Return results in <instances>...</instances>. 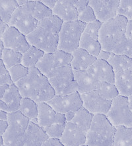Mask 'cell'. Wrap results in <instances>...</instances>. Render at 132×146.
Instances as JSON below:
<instances>
[{
	"label": "cell",
	"instance_id": "obj_1",
	"mask_svg": "<svg viewBox=\"0 0 132 146\" xmlns=\"http://www.w3.org/2000/svg\"><path fill=\"white\" fill-rule=\"evenodd\" d=\"M15 86L21 97L31 99L36 104L47 103L56 95L47 77L36 67L29 68L28 74Z\"/></svg>",
	"mask_w": 132,
	"mask_h": 146
},
{
	"label": "cell",
	"instance_id": "obj_2",
	"mask_svg": "<svg viewBox=\"0 0 132 146\" xmlns=\"http://www.w3.org/2000/svg\"><path fill=\"white\" fill-rule=\"evenodd\" d=\"M116 127L104 115H94L86 137L88 146H113Z\"/></svg>",
	"mask_w": 132,
	"mask_h": 146
},
{
	"label": "cell",
	"instance_id": "obj_3",
	"mask_svg": "<svg viewBox=\"0 0 132 146\" xmlns=\"http://www.w3.org/2000/svg\"><path fill=\"white\" fill-rule=\"evenodd\" d=\"M128 20L117 15L107 22L103 23L99 31L98 42L103 50L112 52L114 48L125 37Z\"/></svg>",
	"mask_w": 132,
	"mask_h": 146
},
{
	"label": "cell",
	"instance_id": "obj_4",
	"mask_svg": "<svg viewBox=\"0 0 132 146\" xmlns=\"http://www.w3.org/2000/svg\"><path fill=\"white\" fill-rule=\"evenodd\" d=\"M7 130L2 136L3 145L5 146H23L25 133L30 120L19 111L8 113Z\"/></svg>",
	"mask_w": 132,
	"mask_h": 146
},
{
	"label": "cell",
	"instance_id": "obj_5",
	"mask_svg": "<svg viewBox=\"0 0 132 146\" xmlns=\"http://www.w3.org/2000/svg\"><path fill=\"white\" fill-rule=\"evenodd\" d=\"M46 76L56 95H68L77 91V85L71 65L51 70Z\"/></svg>",
	"mask_w": 132,
	"mask_h": 146
},
{
	"label": "cell",
	"instance_id": "obj_6",
	"mask_svg": "<svg viewBox=\"0 0 132 146\" xmlns=\"http://www.w3.org/2000/svg\"><path fill=\"white\" fill-rule=\"evenodd\" d=\"M85 24L75 21L64 23L58 34V49L71 54L79 48V42L85 29Z\"/></svg>",
	"mask_w": 132,
	"mask_h": 146
},
{
	"label": "cell",
	"instance_id": "obj_7",
	"mask_svg": "<svg viewBox=\"0 0 132 146\" xmlns=\"http://www.w3.org/2000/svg\"><path fill=\"white\" fill-rule=\"evenodd\" d=\"M34 5V1L30 0L29 3L18 7L9 23V27L15 28L26 36L32 33L38 23L32 15Z\"/></svg>",
	"mask_w": 132,
	"mask_h": 146
},
{
	"label": "cell",
	"instance_id": "obj_8",
	"mask_svg": "<svg viewBox=\"0 0 132 146\" xmlns=\"http://www.w3.org/2000/svg\"><path fill=\"white\" fill-rule=\"evenodd\" d=\"M106 117L114 127L132 128V111L128 107L127 98L118 96L112 100Z\"/></svg>",
	"mask_w": 132,
	"mask_h": 146
},
{
	"label": "cell",
	"instance_id": "obj_9",
	"mask_svg": "<svg viewBox=\"0 0 132 146\" xmlns=\"http://www.w3.org/2000/svg\"><path fill=\"white\" fill-rule=\"evenodd\" d=\"M30 46H34L44 53H53L58 50V35L40 26L26 36Z\"/></svg>",
	"mask_w": 132,
	"mask_h": 146
},
{
	"label": "cell",
	"instance_id": "obj_10",
	"mask_svg": "<svg viewBox=\"0 0 132 146\" xmlns=\"http://www.w3.org/2000/svg\"><path fill=\"white\" fill-rule=\"evenodd\" d=\"M71 54L58 49L55 52L44 53L35 67L46 76L51 70L70 65Z\"/></svg>",
	"mask_w": 132,
	"mask_h": 146
},
{
	"label": "cell",
	"instance_id": "obj_11",
	"mask_svg": "<svg viewBox=\"0 0 132 146\" xmlns=\"http://www.w3.org/2000/svg\"><path fill=\"white\" fill-rule=\"evenodd\" d=\"M48 104L56 112L66 114L68 112H77L83 107L81 95L78 92L65 96L55 95Z\"/></svg>",
	"mask_w": 132,
	"mask_h": 146
},
{
	"label": "cell",
	"instance_id": "obj_12",
	"mask_svg": "<svg viewBox=\"0 0 132 146\" xmlns=\"http://www.w3.org/2000/svg\"><path fill=\"white\" fill-rule=\"evenodd\" d=\"M88 128L74 120L66 123L64 134L60 141L65 146H81L86 143Z\"/></svg>",
	"mask_w": 132,
	"mask_h": 146
},
{
	"label": "cell",
	"instance_id": "obj_13",
	"mask_svg": "<svg viewBox=\"0 0 132 146\" xmlns=\"http://www.w3.org/2000/svg\"><path fill=\"white\" fill-rule=\"evenodd\" d=\"M81 98L83 108L92 115H107L112 104V101L102 98L97 90L81 94Z\"/></svg>",
	"mask_w": 132,
	"mask_h": 146
},
{
	"label": "cell",
	"instance_id": "obj_14",
	"mask_svg": "<svg viewBox=\"0 0 132 146\" xmlns=\"http://www.w3.org/2000/svg\"><path fill=\"white\" fill-rule=\"evenodd\" d=\"M120 0H90L88 5L93 9L96 20L105 23L117 16Z\"/></svg>",
	"mask_w": 132,
	"mask_h": 146
},
{
	"label": "cell",
	"instance_id": "obj_15",
	"mask_svg": "<svg viewBox=\"0 0 132 146\" xmlns=\"http://www.w3.org/2000/svg\"><path fill=\"white\" fill-rule=\"evenodd\" d=\"M1 40L4 48L15 51L23 54L30 48L26 36L20 33L15 28L9 27L2 35Z\"/></svg>",
	"mask_w": 132,
	"mask_h": 146
},
{
	"label": "cell",
	"instance_id": "obj_16",
	"mask_svg": "<svg viewBox=\"0 0 132 146\" xmlns=\"http://www.w3.org/2000/svg\"><path fill=\"white\" fill-rule=\"evenodd\" d=\"M38 114L37 124L41 128H44L55 124L66 123L64 115L58 113L46 103L38 104Z\"/></svg>",
	"mask_w": 132,
	"mask_h": 146
},
{
	"label": "cell",
	"instance_id": "obj_17",
	"mask_svg": "<svg viewBox=\"0 0 132 146\" xmlns=\"http://www.w3.org/2000/svg\"><path fill=\"white\" fill-rule=\"evenodd\" d=\"M86 71L100 82L114 84L115 74L107 61L96 59Z\"/></svg>",
	"mask_w": 132,
	"mask_h": 146
},
{
	"label": "cell",
	"instance_id": "obj_18",
	"mask_svg": "<svg viewBox=\"0 0 132 146\" xmlns=\"http://www.w3.org/2000/svg\"><path fill=\"white\" fill-rule=\"evenodd\" d=\"M52 14L61 19L63 23L77 21L79 15V13L71 0H58L52 9Z\"/></svg>",
	"mask_w": 132,
	"mask_h": 146
},
{
	"label": "cell",
	"instance_id": "obj_19",
	"mask_svg": "<svg viewBox=\"0 0 132 146\" xmlns=\"http://www.w3.org/2000/svg\"><path fill=\"white\" fill-rule=\"evenodd\" d=\"M74 79L77 85V92L80 95L96 91L99 89L101 82L93 78L86 70L73 71Z\"/></svg>",
	"mask_w": 132,
	"mask_h": 146
},
{
	"label": "cell",
	"instance_id": "obj_20",
	"mask_svg": "<svg viewBox=\"0 0 132 146\" xmlns=\"http://www.w3.org/2000/svg\"><path fill=\"white\" fill-rule=\"evenodd\" d=\"M48 138L42 128L30 121L24 138L23 146H42Z\"/></svg>",
	"mask_w": 132,
	"mask_h": 146
},
{
	"label": "cell",
	"instance_id": "obj_21",
	"mask_svg": "<svg viewBox=\"0 0 132 146\" xmlns=\"http://www.w3.org/2000/svg\"><path fill=\"white\" fill-rule=\"evenodd\" d=\"M70 65L73 71H85L91 66L96 58L81 48H77L71 53Z\"/></svg>",
	"mask_w": 132,
	"mask_h": 146
},
{
	"label": "cell",
	"instance_id": "obj_22",
	"mask_svg": "<svg viewBox=\"0 0 132 146\" xmlns=\"http://www.w3.org/2000/svg\"><path fill=\"white\" fill-rule=\"evenodd\" d=\"M114 84L119 95L129 97L132 95V67L115 74Z\"/></svg>",
	"mask_w": 132,
	"mask_h": 146
},
{
	"label": "cell",
	"instance_id": "obj_23",
	"mask_svg": "<svg viewBox=\"0 0 132 146\" xmlns=\"http://www.w3.org/2000/svg\"><path fill=\"white\" fill-rule=\"evenodd\" d=\"M21 99L22 97L15 84L10 85L1 99L7 106V113H15L19 111Z\"/></svg>",
	"mask_w": 132,
	"mask_h": 146
},
{
	"label": "cell",
	"instance_id": "obj_24",
	"mask_svg": "<svg viewBox=\"0 0 132 146\" xmlns=\"http://www.w3.org/2000/svg\"><path fill=\"white\" fill-rule=\"evenodd\" d=\"M107 62L111 66L115 74L132 67V58L126 55H116L112 53Z\"/></svg>",
	"mask_w": 132,
	"mask_h": 146
},
{
	"label": "cell",
	"instance_id": "obj_25",
	"mask_svg": "<svg viewBox=\"0 0 132 146\" xmlns=\"http://www.w3.org/2000/svg\"><path fill=\"white\" fill-rule=\"evenodd\" d=\"M44 53L34 46H30L29 49L24 53L21 59V65L28 68L35 67Z\"/></svg>",
	"mask_w": 132,
	"mask_h": 146
},
{
	"label": "cell",
	"instance_id": "obj_26",
	"mask_svg": "<svg viewBox=\"0 0 132 146\" xmlns=\"http://www.w3.org/2000/svg\"><path fill=\"white\" fill-rule=\"evenodd\" d=\"M79 48H81L92 56L97 57L102 50L101 46L98 40L92 38L87 34L83 33L79 42Z\"/></svg>",
	"mask_w": 132,
	"mask_h": 146
},
{
	"label": "cell",
	"instance_id": "obj_27",
	"mask_svg": "<svg viewBox=\"0 0 132 146\" xmlns=\"http://www.w3.org/2000/svg\"><path fill=\"white\" fill-rule=\"evenodd\" d=\"M19 111L30 121L36 119L38 114V104L29 98H22Z\"/></svg>",
	"mask_w": 132,
	"mask_h": 146
},
{
	"label": "cell",
	"instance_id": "obj_28",
	"mask_svg": "<svg viewBox=\"0 0 132 146\" xmlns=\"http://www.w3.org/2000/svg\"><path fill=\"white\" fill-rule=\"evenodd\" d=\"M113 146H132V128L116 127Z\"/></svg>",
	"mask_w": 132,
	"mask_h": 146
},
{
	"label": "cell",
	"instance_id": "obj_29",
	"mask_svg": "<svg viewBox=\"0 0 132 146\" xmlns=\"http://www.w3.org/2000/svg\"><path fill=\"white\" fill-rule=\"evenodd\" d=\"M17 0H1L0 1V19L8 25L14 12L18 8Z\"/></svg>",
	"mask_w": 132,
	"mask_h": 146
},
{
	"label": "cell",
	"instance_id": "obj_30",
	"mask_svg": "<svg viewBox=\"0 0 132 146\" xmlns=\"http://www.w3.org/2000/svg\"><path fill=\"white\" fill-rule=\"evenodd\" d=\"M22 55L23 54L15 51L4 48L2 53L1 60L3 61L6 68L8 70L13 66L21 64Z\"/></svg>",
	"mask_w": 132,
	"mask_h": 146
},
{
	"label": "cell",
	"instance_id": "obj_31",
	"mask_svg": "<svg viewBox=\"0 0 132 146\" xmlns=\"http://www.w3.org/2000/svg\"><path fill=\"white\" fill-rule=\"evenodd\" d=\"M63 23H64L63 21L58 17L52 15L46 19L39 21L38 25L49 30L53 34L58 35L60 31H61Z\"/></svg>",
	"mask_w": 132,
	"mask_h": 146
},
{
	"label": "cell",
	"instance_id": "obj_32",
	"mask_svg": "<svg viewBox=\"0 0 132 146\" xmlns=\"http://www.w3.org/2000/svg\"><path fill=\"white\" fill-rule=\"evenodd\" d=\"M97 92L102 98L110 101H112L120 96L115 84L111 83L101 82L100 87Z\"/></svg>",
	"mask_w": 132,
	"mask_h": 146
},
{
	"label": "cell",
	"instance_id": "obj_33",
	"mask_svg": "<svg viewBox=\"0 0 132 146\" xmlns=\"http://www.w3.org/2000/svg\"><path fill=\"white\" fill-rule=\"evenodd\" d=\"M32 15L36 21H39L53 15L52 11L46 7L40 1H34V5L32 11Z\"/></svg>",
	"mask_w": 132,
	"mask_h": 146
},
{
	"label": "cell",
	"instance_id": "obj_34",
	"mask_svg": "<svg viewBox=\"0 0 132 146\" xmlns=\"http://www.w3.org/2000/svg\"><path fill=\"white\" fill-rule=\"evenodd\" d=\"M112 53L132 57V39L125 37L114 48Z\"/></svg>",
	"mask_w": 132,
	"mask_h": 146
},
{
	"label": "cell",
	"instance_id": "obj_35",
	"mask_svg": "<svg viewBox=\"0 0 132 146\" xmlns=\"http://www.w3.org/2000/svg\"><path fill=\"white\" fill-rule=\"evenodd\" d=\"M29 71V68L25 67L21 64H19L8 69V73L14 84L25 78Z\"/></svg>",
	"mask_w": 132,
	"mask_h": 146
},
{
	"label": "cell",
	"instance_id": "obj_36",
	"mask_svg": "<svg viewBox=\"0 0 132 146\" xmlns=\"http://www.w3.org/2000/svg\"><path fill=\"white\" fill-rule=\"evenodd\" d=\"M65 126L66 124H55L43 128V130L49 138L61 139L65 130Z\"/></svg>",
	"mask_w": 132,
	"mask_h": 146
},
{
	"label": "cell",
	"instance_id": "obj_37",
	"mask_svg": "<svg viewBox=\"0 0 132 146\" xmlns=\"http://www.w3.org/2000/svg\"><path fill=\"white\" fill-rule=\"evenodd\" d=\"M117 15L124 17L128 21H132V0H120Z\"/></svg>",
	"mask_w": 132,
	"mask_h": 146
},
{
	"label": "cell",
	"instance_id": "obj_38",
	"mask_svg": "<svg viewBox=\"0 0 132 146\" xmlns=\"http://www.w3.org/2000/svg\"><path fill=\"white\" fill-rule=\"evenodd\" d=\"M102 25L103 23L97 20L86 24L83 33L87 34L94 40H98L99 31H100Z\"/></svg>",
	"mask_w": 132,
	"mask_h": 146
},
{
	"label": "cell",
	"instance_id": "obj_39",
	"mask_svg": "<svg viewBox=\"0 0 132 146\" xmlns=\"http://www.w3.org/2000/svg\"><path fill=\"white\" fill-rule=\"evenodd\" d=\"M77 20L86 25L96 21V16H95L93 9L91 8V7L88 5L83 11L79 13Z\"/></svg>",
	"mask_w": 132,
	"mask_h": 146
},
{
	"label": "cell",
	"instance_id": "obj_40",
	"mask_svg": "<svg viewBox=\"0 0 132 146\" xmlns=\"http://www.w3.org/2000/svg\"><path fill=\"white\" fill-rule=\"evenodd\" d=\"M88 0H71V2L77 9L78 13H81L88 5Z\"/></svg>",
	"mask_w": 132,
	"mask_h": 146
},
{
	"label": "cell",
	"instance_id": "obj_41",
	"mask_svg": "<svg viewBox=\"0 0 132 146\" xmlns=\"http://www.w3.org/2000/svg\"><path fill=\"white\" fill-rule=\"evenodd\" d=\"M42 146H65L63 145L60 139L48 138Z\"/></svg>",
	"mask_w": 132,
	"mask_h": 146
},
{
	"label": "cell",
	"instance_id": "obj_42",
	"mask_svg": "<svg viewBox=\"0 0 132 146\" xmlns=\"http://www.w3.org/2000/svg\"><path fill=\"white\" fill-rule=\"evenodd\" d=\"M11 84H13V83L11 79L10 78L9 73L3 75V76H0V86L4 85L10 86Z\"/></svg>",
	"mask_w": 132,
	"mask_h": 146
},
{
	"label": "cell",
	"instance_id": "obj_43",
	"mask_svg": "<svg viewBox=\"0 0 132 146\" xmlns=\"http://www.w3.org/2000/svg\"><path fill=\"white\" fill-rule=\"evenodd\" d=\"M111 55H112L111 52H109V51H107L102 49V50L100 51V53H99V54L98 55V56H97L96 59L108 61L109 60L110 56H111Z\"/></svg>",
	"mask_w": 132,
	"mask_h": 146
},
{
	"label": "cell",
	"instance_id": "obj_44",
	"mask_svg": "<svg viewBox=\"0 0 132 146\" xmlns=\"http://www.w3.org/2000/svg\"><path fill=\"white\" fill-rule=\"evenodd\" d=\"M58 0H42L40 1L44 5L50 9L52 11V9L54 8L56 3H57Z\"/></svg>",
	"mask_w": 132,
	"mask_h": 146
},
{
	"label": "cell",
	"instance_id": "obj_45",
	"mask_svg": "<svg viewBox=\"0 0 132 146\" xmlns=\"http://www.w3.org/2000/svg\"><path fill=\"white\" fill-rule=\"evenodd\" d=\"M125 35L127 37L132 39V21H128L126 26Z\"/></svg>",
	"mask_w": 132,
	"mask_h": 146
},
{
	"label": "cell",
	"instance_id": "obj_46",
	"mask_svg": "<svg viewBox=\"0 0 132 146\" xmlns=\"http://www.w3.org/2000/svg\"><path fill=\"white\" fill-rule=\"evenodd\" d=\"M8 124L7 121H0V136H3L7 130Z\"/></svg>",
	"mask_w": 132,
	"mask_h": 146
},
{
	"label": "cell",
	"instance_id": "obj_47",
	"mask_svg": "<svg viewBox=\"0 0 132 146\" xmlns=\"http://www.w3.org/2000/svg\"><path fill=\"white\" fill-rule=\"evenodd\" d=\"M9 27L8 25L5 24V23H3L1 19H0V40H1V38L4 32L6 31V29Z\"/></svg>",
	"mask_w": 132,
	"mask_h": 146
},
{
	"label": "cell",
	"instance_id": "obj_48",
	"mask_svg": "<svg viewBox=\"0 0 132 146\" xmlns=\"http://www.w3.org/2000/svg\"><path fill=\"white\" fill-rule=\"evenodd\" d=\"M8 73V70L6 68L5 65H4L3 61L0 59V76H3Z\"/></svg>",
	"mask_w": 132,
	"mask_h": 146
},
{
	"label": "cell",
	"instance_id": "obj_49",
	"mask_svg": "<svg viewBox=\"0 0 132 146\" xmlns=\"http://www.w3.org/2000/svg\"><path fill=\"white\" fill-rule=\"evenodd\" d=\"M75 112H68L66 114H64L65 119H66V122H71L75 117Z\"/></svg>",
	"mask_w": 132,
	"mask_h": 146
},
{
	"label": "cell",
	"instance_id": "obj_50",
	"mask_svg": "<svg viewBox=\"0 0 132 146\" xmlns=\"http://www.w3.org/2000/svg\"><path fill=\"white\" fill-rule=\"evenodd\" d=\"M9 86V85H4L2 86H0V100L3 98L4 94H5V92L7 91Z\"/></svg>",
	"mask_w": 132,
	"mask_h": 146
},
{
	"label": "cell",
	"instance_id": "obj_51",
	"mask_svg": "<svg viewBox=\"0 0 132 146\" xmlns=\"http://www.w3.org/2000/svg\"><path fill=\"white\" fill-rule=\"evenodd\" d=\"M0 111H4V112L7 113L8 112L7 106H6V104L1 100H0Z\"/></svg>",
	"mask_w": 132,
	"mask_h": 146
},
{
	"label": "cell",
	"instance_id": "obj_52",
	"mask_svg": "<svg viewBox=\"0 0 132 146\" xmlns=\"http://www.w3.org/2000/svg\"><path fill=\"white\" fill-rule=\"evenodd\" d=\"M7 114L8 113L4 112V111H0V121H7Z\"/></svg>",
	"mask_w": 132,
	"mask_h": 146
},
{
	"label": "cell",
	"instance_id": "obj_53",
	"mask_svg": "<svg viewBox=\"0 0 132 146\" xmlns=\"http://www.w3.org/2000/svg\"><path fill=\"white\" fill-rule=\"evenodd\" d=\"M30 1V0H17V4H18L19 7V6H23L25 4H27V3H29Z\"/></svg>",
	"mask_w": 132,
	"mask_h": 146
},
{
	"label": "cell",
	"instance_id": "obj_54",
	"mask_svg": "<svg viewBox=\"0 0 132 146\" xmlns=\"http://www.w3.org/2000/svg\"><path fill=\"white\" fill-rule=\"evenodd\" d=\"M127 103H128V107L129 109L132 111V95L127 97Z\"/></svg>",
	"mask_w": 132,
	"mask_h": 146
},
{
	"label": "cell",
	"instance_id": "obj_55",
	"mask_svg": "<svg viewBox=\"0 0 132 146\" xmlns=\"http://www.w3.org/2000/svg\"><path fill=\"white\" fill-rule=\"evenodd\" d=\"M4 46L3 44V42L0 40V59H1V57H2V53H3V51L4 49Z\"/></svg>",
	"mask_w": 132,
	"mask_h": 146
},
{
	"label": "cell",
	"instance_id": "obj_56",
	"mask_svg": "<svg viewBox=\"0 0 132 146\" xmlns=\"http://www.w3.org/2000/svg\"><path fill=\"white\" fill-rule=\"evenodd\" d=\"M3 145V138L2 136H0V146Z\"/></svg>",
	"mask_w": 132,
	"mask_h": 146
},
{
	"label": "cell",
	"instance_id": "obj_57",
	"mask_svg": "<svg viewBox=\"0 0 132 146\" xmlns=\"http://www.w3.org/2000/svg\"><path fill=\"white\" fill-rule=\"evenodd\" d=\"M81 146H88V145H86V144H85V145H81Z\"/></svg>",
	"mask_w": 132,
	"mask_h": 146
},
{
	"label": "cell",
	"instance_id": "obj_58",
	"mask_svg": "<svg viewBox=\"0 0 132 146\" xmlns=\"http://www.w3.org/2000/svg\"><path fill=\"white\" fill-rule=\"evenodd\" d=\"M1 146H5V145H1Z\"/></svg>",
	"mask_w": 132,
	"mask_h": 146
},
{
	"label": "cell",
	"instance_id": "obj_59",
	"mask_svg": "<svg viewBox=\"0 0 132 146\" xmlns=\"http://www.w3.org/2000/svg\"><path fill=\"white\" fill-rule=\"evenodd\" d=\"M131 58H132V57H131Z\"/></svg>",
	"mask_w": 132,
	"mask_h": 146
}]
</instances>
